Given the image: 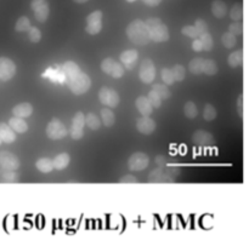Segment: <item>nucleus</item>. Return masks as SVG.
I'll return each mask as SVG.
<instances>
[{
  "label": "nucleus",
  "instance_id": "1",
  "mask_svg": "<svg viewBox=\"0 0 249 241\" xmlns=\"http://www.w3.org/2000/svg\"><path fill=\"white\" fill-rule=\"evenodd\" d=\"M126 35L131 43L136 44L139 46H142L148 44L150 41V33L146 23L141 19H135L130 22L126 27Z\"/></svg>",
  "mask_w": 249,
  "mask_h": 241
},
{
  "label": "nucleus",
  "instance_id": "2",
  "mask_svg": "<svg viewBox=\"0 0 249 241\" xmlns=\"http://www.w3.org/2000/svg\"><path fill=\"white\" fill-rule=\"evenodd\" d=\"M150 33V40L155 43H163V41L169 40V31L164 23H162L157 17H151L145 22Z\"/></svg>",
  "mask_w": 249,
  "mask_h": 241
},
{
  "label": "nucleus",
  "instance_id": "3",
  "mask_svg": "<svg viewBox=\"0 0 249 241\" xmlns=\"http://www.w3.org/2000/svg\"><path fill=\"white\" fill-rule=\"evenodd\" d=\"M67 84L73 94L83 95L90 89V86H91V79L89 78V75L85 74V73H83L82 70H80V72H78L75 75L68 78Z\"/></svg>",
  "mask_w": 249,
  "mask_h": 241
},
{
  "label": "nucleus",
  "instance_id": "4",
  "mask_svg": "<svg viewBox=\"0 0 249 241\" xmlns=\"http://www.w3.org/2000/svg\"><path fill=\"white\" fill-rule=\"evenodd\" d=\"M102 72L111 75L114 79H119L124 75V67L121 62H117L113 58H105L101 62Z\"/></svg>",
  "mask_w": 249,
  "mask_h": 241
},
{
  "label": "nucleus",
  "instance_id": "5",
  "mask_svg": "<svg viewBox=\"0 0 249 241\" xmlns=\"http://www.w3.org/2000/svg\"><path fill=\"white\" fill-rule=\"evenodd\" d=\"M67 133L68 131L66 129L65 124L56 118L53 119L46 126V135L50 140H61V138L66 137Z\"/></svg>",
  "mask_w": 249,
  "mask_h": 241
},
{
  "label": "nucleus",
  "instance_id": "6",
  "mask_svg": "<svg viewBox=\"0 0 249 241\" xmlns=\"http://www.w3.org/2000/svg\"><path fill=\"white\" fill-rule=\"evenodd\" d=\"M102 29V12L100 10L91 12L87 17V26H85V32L90 35H96Z\"/></svg>",
  "mask_w": 249,
  "mask_h": 241
},
{
  "label": "nucleus",
  "instance_id": "7",
  "mask_svg": "<svg viewBox=\"0 0 249 241\" xmlns=\"http://www.w3.org/2000/svg\"><path fill=\"white\" fill-rule=\"evenodd\" d=\"M99 99L105 107H108V108H116L119 104V101H121L118 92L112 89H108V87H102L100 90Z\"/></svg>",
  "mask_w": 249,
  "mask_h": 241
},
{
  "label": "nucleus",
  "instance_id": "8",
  "mask_svg": "<svg viewBox=\"0 0 249 241\" xmlns=\"http://www.w3.org/2000/svg\"><path fill=\"white\" fill-rule=\"evenodd\" d=\"M139 77L140 80L145 84H151L156 79V67L150 58H146L142 61L139 70Z\"/></svg>",
  "mask_w": 249,
  "mask_h": 241
},
{
  "label": "nucleus",
  "instance_id": "9",
  "mask_svg": "<svg viewBox=\"0 0 249 241\" xmlns=\"http://www.w3.org/2000/svg\"><path fill=\"white\" fill-rule=\"evenodd\" d=\"M16 74V64L7 57H0V80L9 81Z\"/></svg>",
  "mask_w": 249,
  "mask_h": 241
},
{
  "label": "nucleus",
  "instance_id": "10",
  "mask_svg": "<svg viewBox=\"0 0 249 241\" xmlns=\"http://www.w3.org/2000/svg\"><path fill=\"white\" fill-rule=\"evenodd\" d=\"M150 164V159L145 153H134L128 160V166L131 171H142Z\"/></svg>",
  "mask_w": 249,
  "mask_h": 241
},
{
  "label": "nucleus",
  "instance_id": "11",
  "mask_svg": "<svg viewBox=\"0 0 249 241\" xmlns=\"http://www.w3.org/2000/svg\"><path fill=\"white\" fill-rule=\"evenodd\" d=\"M31 7L34 12V17L36 18V21L39 22H45L49 17V4L46 0H32Z\"/></svg>",
  "mask_w": 249,
  "mask_h": 241
},
{
  "label": "nucleus",
  "instance_id": "12",
  "mask_svg": "<svg viewBox=\"0 0 249 241\" xmlns=\"http://www.w3.org/2000/svg\"><path fill=\"white\" fill-rule=\"evenodd\" d=\"M84 126H85V115L82 112H78L72 120L71 126V137L73 140H80L84 136Z\"/></svg>",
  "mask_w": 249,
  "mask_h": 241
},
{
  "label": "nucleus",
  "instance_id": "13",
  "mask_svg": "<svg viewBox=\"0 0 249 241\" xmlns=\"http://www.w3.org/2000/svg\"><path fill=\"white\" fill-rule=\"evenodd\" d=\"M19 167V160L12 153L1 150L0 152V169H7L16 171Z\"/></svg>",
  "mask_w": 249,
  "mask_h": 241
},
{
  "label": "nucleus",
  "instance_id": "14",
  "mask_svg": "<svg viewBox=\"0 0 249 241\" xmlns=\"http://www.w3.org/2000/svg\"><path fill=\"white\" fill-rule=\"evenodd\" d=\"M139 53L136 50H126L121 53V63L124 67V69H134L136 62H138Z\"/></svg>",
  "mask_w": 249,
  "mask_h": 241
},
{
  "label": "nucleus",
  "instance_id": "15",
  "mask_svg": "<svg viewBox=\"0 0 249 241\" xmlns=\"http://www.w3.org/2000/svg\"><path fill=\"white\" fill-rule=\"evenodd\" d=\"M136 129L139 132L143 133V135H150L156 130V123L153 119L148 118V116H142L136 123Z\"/></svg>",
  "mask_w": 249,
  "mask_h": 241
},
{
  "label": "nucleus",
  "instance_id": "16",
  "mask_svg": "<svg viewBox=\"0 0 249 241\" xmlns=\"http://www.w3.org/2000/svg\"><path fill=\"white\" fill-rule=\"evenodd\" d=\"M32 113H33V107H32L31 103H27V102L17 104L12 108V114L16 118H28V116L32 115Z\"/></svg>",
  "mask_w": 249,
  "mask_h": 241
},
{
  "label": "nucleus",
  "instance_id": "17",
  "mask_svg": "<svg viewBox=\"0 0 249 241\" xmlns=\"http://www.w3.org/2000/svg\"><path fill=\"white\" fill-rule=\"evenodd\" d=\"M135 106L142 116H150L151 114H152L153 107L151 106V103H150V101L147 99V97H145V96L138 97L135 101Z\"/></svg>",
  "mask_w": 249,
  "mask_h": 241
},
{
  "label": "nucleus",
  "instance_id": "18",
  "mask_svg": "<svg viewBox=\"0 0 249 241\" xmlns=\"http://www.w3.org/2000/svg\"><path fill=\"white\" fill-rule=\"evenodd\" d=\"M0 140L5 143H12L16 140V132L5 123H0Z\"/></svg>",
  "mask_w": 249,
  "mask_h": 241
},
{
  "label": "nucleus",
  "instance_id": "19",
  "mask_svg": "<svg viewBox=\"0 0 249 241\" xmlns=\"http://www.w3.org/2000/svg\"><path fill=\"white\" fill-rule=\"evenodd\" d=\"M7 125H9L16 133H24L28 130V124H27V121L22 118H16V116L10 119Z\"/></svg>",
  "mask_w": 249,
  "mask_h": 241
},
{
  "label": "nucleus",
  "instance_id": "20",
  "mask_svg": "<svg viewBox=\"0 0 249 241\" xmlns=\"http://www.w3.org/2000/svg\"><path fill=\"white\" fill-rule=\"evenodd\" d=\"M70 161H71V158L67 153H60V154L56 155L55 159L53 160V169L58 170V171H61V170H65L66 167L70 165Z\"/></svg>",
  "mask_w": 249,
  "mask_h": 241
},
{
  "label": "nucleus",
  "instance_id": "21",
  "mask_svg": "<svg viewBox=\"0 0 249 241\" xmlns=\"http://www.w3.org/2000/svg\"><path fill=\"white\" fill-rule=\"evenodd\" d=\"M212 12H213V15L216 18H223V17H225L226 14H228V6H226L225 2L221 1V0H215V1H213V4H212Z\"/></svg>",
  "mask_w": 249,
  "mask_h": 241
},
{
  "label": "nucleus",
  "instance_id": "22",
  "mask_svg": "<svg viewBox=\"0 0 249 241\" xmlns=\"http://www.w3.org/2000/svg\"><path fill=\"white\" fill-rule=\"evenodd\" d=\"M194 141L195 143L199 145H212L214 142L213 136L211 133L206 132V131H197L196 133L194 135Z\"/></svg>",
  "mask_w": 249,
  "mask_h": 241
},
{
  "label": "nucleus",
  "instance_id": "23",
  "mask_svg": "<svg viewBox=\"0 0 249 241\" xmlns=\"http://www.w3.org/2000/svg\"><path fill=\"white\" fill-rule=\"evenodd\" d=\"M18 181V175L14 170L0 169V182L1 183H15Z\"/></svg>",
  "mask_w": 249,
  "mask_h": 241
},
{
  "label": "nucleus",
  "instance_id": "24",
  "mask_svg": "<svg viewBox=\"0 0 249 241\" xmlns=\"http://www.w3.org/2000/svg\"><path fill=\"white\" fill-rule=\"evenodd\" d=\"M101 121L106 128H111L116 123V115L109 108H104L101 111Z\"/></svg>",
  "mask_w": 249,
  "mask_h": 241
},
{
  "label": "nucleus",
  "instance_id": "25",
  "mask_svg": "<svg viewBox=\"0 0 249 241\" xmlns=\"http://www.w3.org/2000/svg\"><path fill=\"white\" fill-rule=\"evenodd\" d=\"M36 166L39 171L44 172V174H48V172H51L53 170V160L49 159V158H41V159H39L36 162Z\"/></svg>",
  "mask_w": 249,
  "mask_h": 241
},
{
  "label": "nucleus",
  "instance_id": "26",
  "mask_svg": "<svg viewBox=\"0 0 249 241\" xmlns=\"http://www.w3.org/2000/svg\"><path fill=\"white\" fill-rule=\"evenodd\" d=\"M85 125L90 130H99L101 128V120H100V118H97L96 114L89 113L85 115Z\"/></svg>",
  "mask_w": 249,
  "mask_h": 241
},
{
  "label": "nucleus",
  "instance_id": "27",
  "mask_svg": "<svg viewBox=\"0 0 249 241\" xmlns=\"http://www.w3.org/2000/svg\"><path fill=\"white\" fill-rule=\"evenodd\" d=\"M243 62V52L242 50H237V51H233L228 58V63L231 68H236L238 65L242 64Z\"/></svg>",
  "mask_w": 249,
  "mask_h": 241
},
{
  "label": "nucleus",
  "instance_id": "28",
  "mask_svg": "<svg viewBox=\"0 0 249 241\" xmlns=\"http://www.w3.org/2000/svg\"><path fill=\"white\" fill-rule=\"evenodd\" d=\"M78 72H80V68L75 62L68 61V62H66L65 64H63V73L66 74V78H67V79L77 74Z\"/></svg>",
  "mask_w": 249,
  "mask_h": 241
},
{
  "label": "nucleus",
  "instance_id": "29",
  "mask_svg": "<svg viewBox=\"0 0 249 241\" xmlns=\"http://www.w3.org/2000/svg\"><path fill=\"white\" fill-rule=\"evenodd\" d=\"M218 72V65L213 60H203V68H202V73L207 75H214Z\"/></svg>",
  "mask_w": 249,
  "mask_h": 241
},
{
  "label": "nucleus",
  "instance_id": "30",
  "mask_svg": "<svg viewBox=\"0 0 249 241\" xmlns=\"http://www.w3.org/2000/svg\"><path fill=\"white\" fill-rule=\"evenodd\" d=\"M152 91L156 92L162 99H168L170 97V91L167 87V85L155 84L152 87Z\"/></svg>",
  "mask_w": 249,
  "mask_h": 241
},
{
  "label": "nucleus",
  "instance_id": "31",
  "mask_svg": "<svg viewBox=\"0 0 249 241\" xmlns=\"http://www.w3.org/2000/svg\"><path fill=\"white\" fill-rule=\"evenodd\" d=\"M199 40H201V44H202V48H203L204 51H211L212 48H213V38H212L211 34L208 33V32H206V33L201 34V35L198 36Z\"/></svg>",
  "mask_w": 249,
  "mask_h": 241
},
{
  "label": "nucleus",
  "instance_id": "32",
  "mask_svg": "<svg viewBox=\"0 0 249 241\" xmlns=\"http://www.w3.org/2000/svg\"><path fill=\"white\" fill-rule=\"evenodd\" d=\"M184 113L189 119H194L198 115V108H197V106L194 103V102L190 101L185 104Z\"/></svg>",
  "mask_w": 249,
  "mask_h": 241
},
{
  "label": "nucleus",
  "instance_id": "33",
  "mask_svg": "<svg viewBox=\"0 0 249 241\" xmlns=\"http://www.w3.org/2000/svg\"><path fill=\"white\" fill-rule=\"evenodd\" d=\"M203 68V58H195L189 63V69L192 74H201Z\"/></svg>",
  "mask_w": 249,
  "mask_h": 241
},
{
  "label": "nucleus",
  "instance_id": "34",
  "mask_svg": "<svg viewBox=\"0 0 249 241\" xmlns=\"http://www.w3.org/2000/svg\"><path fill=\"white\" fill-rule=\"evenodd\" d=\"M221 43H223V45L225 46V48H235L236 43H237V39H236V35H233L230 32H228V33L224 34L223 38H221Z\"/></svg>",
  "mask_w": 249,
  "mask_h": 241
},
{
  "label": "nucleus",
  "instance_id": "35",
  "mask_svg": "<svg viewBox=\"0 0 249 241\" xmlns=\"http://www.w3.org/2000/svg\"><path fill=\"white\" fill-rule=\"evenodd\" d=\"M29 27H31V21H29L28 17L22 16L17 19L15 29H16L17 32H27L29 29Z\"/></svg>",
  "mask_w": 249,
  "mask_h": 241
},
{
  "label": "nucleus",
  "instance_id": "36",
  "mask_svg": "<svg viewBox=\"0 0 249 241\" xmlns=\"http://www.w3.org/2000/svg\"><path fill=\"white\" fill-rule=\"evenodd\" d=\"M242 16H243V6L242 4H235L232 6V9H231L230 11V17L232 21L237 22L240 21V19H242Z\"/></svg>",
  "mask_w": 249,
  "mask_h": 241
},
{
  "label": "nucleus",
  "instance_id": "37",
  "mask_svg": "<svg viewBox=\"0 0 249 241\" xmlns=\"http://www.w3.org/2000/svg\"><path fill=\"white\" fill-rule=\"evenodd\" d=\"M172 70L173 73V77H174L175 81H182L185 79V68L184 65L181 64H177L173 67Z\"/></svg>",
  "mask_w": 249,
  "mask_h": 241
},
{
  "label": "nucleus",
  "instance_id": "38",
  "mask_svg": "<svg viewBox=\"0 0 249 241\" xmlns=\"http://www.w3.org/2000/svg\"><path fill=\"white\" fill-rule=\"evenodd\" d=\"M203 118L207 121H213L216 118V111L212 104H206L203 111Z\"/></svg>",
  "mask_w": 249,
  "mask_h": 241
},
{
  "label": "nucleus",
  "instance_id": "39",
  "mask_svg": "<svg viewBox=\"0 0 249 241\" xmlns=\"http://www.w3.org/2000/svg\"><path fill=\"white\" fill-rule=\"evenodd\" d=\"M147 99H148V101H150L151 106L153 107V109H155V108H160V104H162V98H160V97L158 96V95L156 94V92H153L152 90H151V91L148 92Z\"/></svg>",
  "mask_w": 249,
  "mask_h": 241
},
{
  "label": "nucleus",
  "instance_id": "40",
  "mask_svg": "<svg viewBox=\"0 0 249 241\" xmlns=\"http://www.w3.org/2000/svg\"><path fill=\"white\" fill-rule=\"evenodd\" d=\"M27 32H28V38L32 43H38V41H40L41 33H40V31H39V28L31 26Z\"/></svg>",
  "mask_w": 249,
  "mask_h": 241
},
{
  "label": "nucleus",
  "instance_id": "41",
  "mask_svg": "<svg viewBox=\"0 0 249 241\" xmlns=\"http://www.w3.org/2000/svg\"><path fill=\"white\" fill-rule=\"evenodd\" d=\"M160 75H162V80L165 85H172L173 82L175 81L172 70H170L169 68H163Z\"/></svg>",
  "mask_w": 249,
  "mask_h": 241
},
{
  "label": "nucleus",
  "instance_id": "42",
  "mask_svg": "<svg viewBox=\"0 0 249 241\" xmlns=\"http://www.w3.org/2000/svg\"><path fill=\"white\" fill-rule=\"evenodd\" d=\"M181 33L184 34V35L189 36V38H192V39H196L199 36L198 32H197V29L195 28V26H185L184 28L181 29Z\"/></svg>",
  "mask_w": 249,
  "mask_h": 241
},
{
  "label": "nucleus",
  "instance_id": "43",
  "mask_svg": "<svg viewBox=\"0 0 249 241\" xmlns=\"http://www.w3.org/2000/svg\"><path fill=\"white\" fill-rule=\"evenodd\" d=\"M229 32H230L231 34H233V35H241L243 32V26L241 22H233V23L230 24V27H229Z\"/></svg>",
  "mask_w": 249,
  "mask_h": 241
},
{
  "label": "nucleus",
  "instance_id": "44",
  "mask_svg": "<svg viewBox=\"0 0 249 241\" xmlns=\"http://www.w3.org/2000/svg\"><path fill=\"white\" fill-rule=\"evenodd\" d=\"M195 28L197 29V32H198V34L201 35V34L206 33V32H208V24L206 23V21H203L202 18H198L196 21V23H195Z\"/></svg>",
  "mask_w": 249,
  "mask_h": 241
},
{
  "label": "nucleus",
  "instance_id": "45",
  "mask_svg": "<svg viewBox=\"0 0 249 241\" xmlns=\"http://www.w3.org/2000/svg\"><path fill=\"white\" fill-rule=\"evenodd\" d=\"M192 50L197 51V52L203 50V48H202V44H201V40H199V38H196L194 41H192Z\"/></svg>",
  "mask_w": 249,
  "mask_h": 241
},
{
  "label": "nucleus",
  "instance_id": "46",
  "mask_svg": "<svg viewBox=\"0 0 249 241\" xmlns=\"http://www.w3.org/2000/svg\"><path fill=\"white\" fill-rule=\"evenodd\" d=\"M121 183H135L136 182V178L134 176H131V175H126V176H124L123 178H121Z\"/></svg>",
  "mask_w": 249,
  "mask_h": 241
},
{
  "label": "nucleus",
  "instance_id": "47",
  "mask_svg": "<svg viewBox=\"0 0 249 241\" xmlns=\"http://www.w3.org/2000/svg\"><path fill=\"white\" fill-rule=\"evenodd\" d=\"M143 4H146L147 6H157L162 2V0H142Z\"/></svg>",
  "mask_w": 249,
  "mask_h": 241
},
{
  "label": "nucleus",
  "instance_id": "48",
  "mask_svg": "<svg viewBox=\"0 0 249 241\" xmlns=\"http://www.w3.org/2000/svg\"><path fill=\"white\" fill-rule=\"evenodd\" d=\"M75 2H78V4H83V2H87L89 1V0H74Z\"/></svg>",
  "mask_w": 249,
  "mask_h": 241
},
{
  "label": "nucleus",
  "instance_id": "49",
  "mask_svg": "<svg viewBox=\"0 0 249 241\" xmlns=\"http://www.w3.org/2000/svg\"><path fill=\"white\" fill-rule=\"evenodd\" d=\"M126 1H128V2H134V1H136V0H126Z\"/></svg>",
  "mask_w": 249,
  "mask_h": 241
},
{
  "label": "nucleus",
  "instance_id": "50",
  "mask_svg": "<svg viewBox=\"0 0 249 241\" xmlns=\"http://www.w3.org/2000/svg\"><path fill=\"white\" fill-rule=\"evenodd\" d=\"M1 143H2V142H1V140H0V145H1Z\"/></svg>",
  "mask_w": 249,
  "mask_h": 241
}]
</instances>
